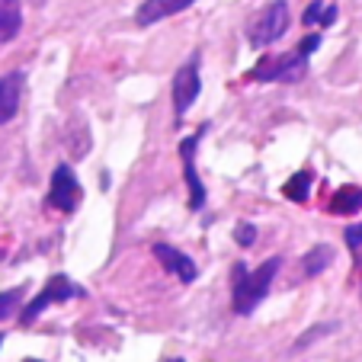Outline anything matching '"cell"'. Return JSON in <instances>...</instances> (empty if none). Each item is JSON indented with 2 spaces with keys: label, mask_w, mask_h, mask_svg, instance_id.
Listing matches in <instances>:
<instances>
[{
  "label": "cell",
  "mask_w": 362,
  "mask_h": 362,
  "mask_svg": "<svg viewBox=\"0 0 362 362\" xmlns=\"http://www.w3.org/2000/svg\"><path fill=\"white\" fill-rule=\"evenodd\" d=\"M279 269H282L279 257H269V260L260 263L257 269H247V263H240V260L234 263L231 267V311L234 315H240V317L253 315L257 305L269 295Z\"/></svg>",
  "instance_id": "1"
},
{
  "label": "cell",
  "mask_w": 362,
  "mask_h": 362,
  "mask_svg": "<svg viewBox=\"0 0 362 362\" xmlns=\"http://www.w3.org/2000/svg\"><path fill=\"white\" fill-rule=\"evenodd\" d=\"M83 295H87V288L74 286V282H71L64 273L48 276V282L39 288V292H35V298L26 301V308H23L20 321H23V324H33L35 317H42V311H45V308L62 305V301H68V298H83Z\"/></svg>",
  "instance_id": "2"
},
{
  "label": "cell",
  "mask_w": 362,
  "mask_h": 362,
  "mask_svg": "<svg viewBox=\"0 0 362 362\" xmlns=\"http://www.w3.org/2000/svg\"><path fill=\"white\" fill-rule=\"evenodd\" d=\"M288 29V4L286 0H269L260 13L253 16L250 29H247V39L253 48H267L273 42H279Z\"/></svg>",
  "instance_id": "3"
},
{
  "label": "cell",
  "mask_w": 362,
  "mask_h": 362,
  "mask_svg": "<svg viewBox=\"0 0 362 362\" xmlns=\"http://www.w3.org/2000/svg\"><path fill=\"white\" fill-rule=\"evenodd\" d=\"M308 71V58L301 55L298 48H295L292 55H267L260 58V64L253 68V77L257 81H282V83H295L301 81Z\"/></svg>",
  "instance_id": "4"
},
{
  "label": "cell",
  "mask_w": 362,
  "mask_h": 362,
  "mask_svg": "<svg viewBox=\"0 0 362 362\" xmlns=\"http://www.w3.org/2000/svg\"><path fill=\"white\" fill-rule=\"evenodd\" d=\"M199 90H202V77H199V55H192L183 68L173 74V116L183 122V116L192 110Z\"/></svg>",
  "instance_id": "5"
},
{
  "label": "cell",
  "mask_w": 362,
  "mask_h": 362,
  "mask_svg": "<svg viewBox=\"0 0 362 362\" xmlns=\"http://www.w3.org/2000/svg\"><path fill=\"white\" fill-rule=\"evenodd\" d=\"M83 199L81 180L74 177L68 164H58L55 173H52V186H48V205L58 209V212H74Z\"/></svg>",
  "instance_id": "6"
},
{
  "label": "cell",
  "mask_w": 362,
  "mask_h": 362,
  "mask_svg": "<svg viewBox=\"0 0 362 362\" xmlns=\"http://www.w3.org/2000/svg\"><path fill=\"white\" fill-rule=\"evenodd\" d=\"M205 132H209V125H202L196 135H186L183 141H180V160H183L186 186H189V209L192 212H199V209L205 205V186H202V180H199V173H196V148H199V141H202Z\"/></svg>",
  "instance_id": "7"
},
{
  "label": "cell",
  "mask_w": 362,
  "mask_h": 362,
  "mask_svg": "<svg viewBox=\"0 0 362 362\" xmlns=\"http://www.w3.org/2000/svg\"><path fill=\"white\" fill-rule=\"evenodd\" d=\"M154 250V257H158V263L167 269L170 276H177L180 282H196V276H199V269H196V263L186 257L183 250H177V247H170V244H154L151 247Z\"/></svg>",
  "instance_id": "8"
},
{
  "label": "cell",
  "mask_w": 362,
  "mask_h": 362,
  "mask_svg": "<svg viewBox=\"0 0 362 362\" xmlns=\"http://www.w3.org/2000/svg\"><path fill=\"white\" fill-rule=\"evenodd\" d=\"M192 4H196V0H144L135 13V23L138 26H154V23L167 20V16H173V13H183Z\"/></svg>",
  "instance_id": "9"
},
{
  "label": "cell",
  "mask_w": 362,
  "mask_h": 362,
  "mask_svg": "<svg viewBox=\"0 0 362 362\" xmlns=\"http://www.w3.org/2000/svg\"><path fill=\"white\" fill-rule=\"evenodd\" d=\"M20 100H23V71L0 77V125H7L20 112Z\"/></svg>",
  "instance_id": "10"
},
{
  "label": "cell",
  "mask_w": 362,
  "mask_h": 362,
  "mask_svg": "<svg viewBox=\"0 0 362 362\" xmlns=\"http://www.w3.org/2000/svg\"><path fill=\"white\" fill-rule=\"evenodd\" d=\"M23 29V7L20 0H0V45H7Z\"/></svg>",
  "instance_id": "11"
},
{
  "label": "cell",
  "mask_w": 362,
  "mask_h": 362,
  "mask_svg": "<svg viewBox=\"0 0 362 362\" xmlns=\"http://www.w3.org/2000/svg\"><path fill=\"white\" fill-rule=\"evenodd\" d=\"M330 212L334 215H356L362 212V186H340L330 199Z\"/></svg>",
  "instance_id": "12"
},
{
  "label": "cell",
  "mask_w": 362,
  "mask_h": 362,
  "mask_svg": "<svg viewBox=\"0 0 362 362\" xmlns=\"http://www.w3.org/2000/svg\"><path fill=\"white\" fill-rule=\"evenodd\" d=\"M330 263H334V250H330L327 244H317L301 257V273L305 276H321Z\"/></svg>",
  "instance_id": "13"
},
{
  "label": "cell",
  "mask_w": 362,
  "mask_h": 362,
  "mask_svg": "<svg viewBox=\"0 0 362 362\" xmlns=\"http://www.w3.org/2000/svg\"><path fill=\"white\" fill-rule=\"evenodd\" d=\"M311 183H315V173H311V170H298L292 180H286L282 196L292 199V202H308V196H311Z\"/></svg>",
  "instance_id": "14"
},
{
  "label": "cell",
  "mask_w": 362,
  "mask_h": 362,
  "mask_svg": "<svg viewBox=\"0 0 362 362\" xmlns=\"http://www.w3.org/2000/svg\"><path fill=\"white\" fill-rule=\"evenodd\" d=\"M20 298H23V288L20 286L7 288V292H0V324L7 321V317L16 315V305H20Z\"/></svg>",
  "instance_id": "15"
},
{
  "label": "cell",
  "mask_w": 362,
  "mask_h": 362,
  "mask_svg": "<svg viewBox=\"0 0 362 362\" xmlns=\"http://www.w3.org/2000/svg\"><path fill=\"white\" fill-rule=\"evenodd\" d=\"M234 240H238L240 247H250L253 240H257V228H253L250 221H240V225L234 228Z\"/></svg>",
  "instance_id": "16"
},
{
  "label": "cell",
  "mask_w": 362,
  "mask_h": 362,
  "mask_svg": "<svg viewBox=\"0 0 362 362\" xmlns=\"http://www.w3.org/2000/svg\"><path fill=\"white\" fill-rule=\"evenodd\" d=\"M321 13H324V4L321 0H311V7L301 13V23H305V26H317V23H321Z\"/></svg>",
  "instance_id": "17"
},
{
  "label": "cell",
  "mask_w": 362,
  "mask_h": 362,
  "mask_svg": "<svg viewBox=\"0 0 362 362\" xmlns=\"http://www.w3.org/2000/svg\"><path fill=\"white\" fill-rule=\"evenodd\" d=\"M317 45H321V35H317V33H311V35H305V39L298 42V52H301V55H305V58H311V55H315V52H317Z\"/></svg>",
  "instance_id": "18"
},
{
  "label": "cell",
  "mask_w": 362,
  "mask_h": 362,
  "mask_svg": "<svg viewBox=\"0 0 362 362\" xmlns=\"http://www.w3.org/2000/svg\"><path fill=\"white\" fill-rule=\"evenodd\" d=\"M343 240H346V247L359 250V247H362V225H349L346 231H343Z\"/></svg>",
  "instance_id": "19"
},
{
  "label": "cell",
  "mask_w": 362,
  "mask_h": 362,
  "mask_svg": "<svg viewBox=\"0 0 362 362\" xmlns=\"http://www.w3.org/2000/svg\"><path fill=\"white\" fill-rule=\"evenodd\" d=\"M330 330H334V324H321V330H308V334H305V337H298V343H295V346H305V343L317 340V337L330 334Z\"/></svg>",
  "instance_id": "20"
},
{
  "label": "cell",
  "mask_w": 362,
  "mask_h": 362,
  "mask_svg": "<svg viewBox=\"0 0 362 362\" xmlns=\"http://www.w3.org/2000/svg\"><path fill=\"white\" fill-rule=\"evenodd\" d=\"M334 23H337V4H334V7H324L321 23H317V26H334Z\"/></svg>",
  "instance_id": "21"
},
{
  "label": "cell",
  "mask_w": 362,
  "mask_h": 362,
  "mask_svg": "<svg viewBox=\"0 0 362 362\" xmlns=\"http://www.w3.org/2000/svg\"><path fill=\"white\" fill-rule=\"evenodd\" d=\"M23 362H39V359H23Z\"/></svg>",
  "instance_id": "22"
},
{
  "label": "cell",
  "mask_w": 362,
  "mask_h": 362,
  "mask_svg": "<svg viewBox=\"0 0 362 362\" xmlns=\"http://www.w3.org/2000/svg\"><path fill=\"white\" fill-rule=\"evenodd\" d=\"M167 362H183V359H167Z\"/></svg>",
  "instance_id": "23"
},
{
  "label": "cell",
  "mask_w": 362,
  "mask_h": 362,
  "mask_svg": "<svg viewBox=\"0 0 362 362\" xmlns=\"http://www.w3.org/2000/svg\"><path fill=\"white\" fill-rule=\"evenodd\" d=\"M0 346H4V334H0Z\"/></svg>",
  "instance_id": "24"
}]
</instances>
